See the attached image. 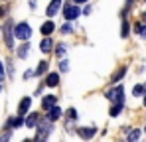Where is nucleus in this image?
<instances>
[{
  "instance_id": "obj_1",
  "label": "nucleus",
  "mask_w": 146,
  "mask_h": 142,
  "mask_svg": "<svg viewBox=\"0 0 146 142\" xmlns=\"http://www.w3.org/2000/svg\"><path fill=\"white\" fill-rule=\"evenodd\" d=\"M14 36H16L18 40H30V36H32V28H30L26 22L18 24V26L14 28Z\"/></svg>"
},
{
  "instance_id": "obj_2",
  "label": "nucleus",
  "mask_w": 146,
  "mask_h": 142,
  "mask_svg": "<svg viewBox=\"0 0 146 142\" xmlns=\"http://www.w3.org/2000/svg\"><path fill=\"white\" fill-rule=\"evenodd\" d=\"M77 16H81L79 6H75V4H65L63 6V18L65 20H75Z\"/></svg>"
},
{
  "instance_id": "obj_3",
  "label": "nucleus",
  "mask_w": 146,
  "mask_h": 142,
  "mask_svg": "<svg viewBox=\"0 0 146 142\" xmlns=\"http://www.w3.org/2000/svg\"><path fill=\"white\" fill-rule=\"evenodd\" d=\"M122 95H124V89H122V85H119V87L107 91V99L113 101V103H122V99H124Z\"/></svg>"
},
{
  "instance_id": "obj_4",
  "label": "nucleus",
  "mask_w": 146,
  "mask_h": 142,
  "mask_svg": "<svg viewBox=\"0 0 146 142\" xmlns=\"http://www.w3.org/2000/svg\"><path fill=\"white\" fill-rule=\"evenodd\" d=\"M36 128H38V138H46L49 132L53 130V126L49 124V118L48 122H42V124H36Z\"/></svg>"
},
{
  "instance_id": "obj_5",
  "label": "nucleus",
  "mask_w": 146,
  "mask_h": 142,
  "mask_svg": "<svg viewBox=\"0 0 146 142\" xmlns=\"http://www.w3.org/2000/svg\"><path fill=\"white\" fill-rule=\"evenodd\" d=\"M59 8H61V0H51V2H49V6H48V10H46V14L51 18V16H55V14H57V10H59Z\"/></svg>"
},
{
  "instance_id": "obj_6",
  "label": "nucleus",
  "mask_w": 146,
  "mask_h": 142,
  "mask_svg": "<svg viewBox=\"0 0 146 142\" xmlns=\"http://www.w3.org/2000/svg\"><path fill=\"white\" fill-rule=\"evenodd\" d=\"M30 105H32V99H30V97H24V99L20 101V105H18V115H26L28 109H30Z\"/></svg>"
},
{
  "instance_id": "obj_7",
  "label": "nucleus",
  "mask_w": 146,
  "mask_h": 142,
  "mask_svg": "<svg viewBox=\"0 0 146 142\" xmlns=\"http://www.w3.org/2000/svg\"><path fill=\"white\" fill-rule=\"evenodd\" d=\"M59 117H61V109L55 107V105H51L49 111H48V118H49V120H57Z\"/></svg>"
},
{
  "instance_id": "obj_8",
  "label": "nucleus",
  "mask_w": 146,
  "mask_h": 142,
  "mask_svg": "<svg viewBox=\"0 0 146 142\" xmlns=\"http://www.w3.org/2000/svg\"><path fill=\"white\" fill-rule=\"evenodd\" d=\"M40 49H42L44 53H49V51L53 49V42H51V38H48V36H46V38H44V42L40 44Z\"/></svg>"
},
{
  "instance_id": "obj_9",
  "label": "nucleus",
  "mask_w": 146,
  "mask_h": 142,
  "mask_svg": "<svg viewBox=\"0 0 146 142\" xmlns=\"http://www.w3.org/2000/svg\"><path fill=\"white\" fill-rule=\"evenodd\" d=\"M57 83H59V75L57 73H49L48 77H46V85L48 87H55Z\"/></svg>"
},
{
  "instance_id": "obj_10",
  "label": "nucleus",
  "mask_w": 146,
  "mask_h": 142,
  "mask_svg": "<svg viewBox=\"0 0 146 142\" xmlns=\"http://www.w3.org/2000/svg\"><path fill=\"white\" fill-rule=\"evenodd\" d=\"M53 30H55V24L51 22V20H48V22L42 26V34H44V36H49V34H51Z\"/></svg>"
},
{
  "instance_id": "obj_11",
  "label": "nucleus",
  "mask_w": 146,
  "mask_h": 142,
  "mask_svg": "<svg viewBox=\"0 0 146 142\" xmlns=\"http://www.w3.org/2000/svg\"><path fill=\"white\" fill-rule=\"evenodd\" d=\"M95 132H97V128H95V126H91V128H79V134H81L83 138H91Z\"/></svg>"
},
{
  "instance_id": "obj_12",
  "label": "nucleus",
  "mask_w": 146,
  "mask_h": 142,
  "mask_svg": "<svg viewBox=\"0 0 146 142\" xmlns=\"http://www.w3.org/2000/svg\"><path fill=\"white\" fill-rule=\"evenodd\" d=\"M22 124H24V118H22V115L8 120V126H10V128H18V126H22Z\"/></svg>"
},
{
  "instance_id": "obj_13",
  "label": "nucleus",
  "mask_w": 146,
  "mask_h": 142,
  "mask_svg": "<svg viewBox=\"0 0 146 142\" xmlns=\"http://www.w3.org/2000/svg\"><path fill=\"white\" fill-rule=\"evenodd\" d=\"M24 124L28 128H36V124H38V115H30V117L24 120Z\"/></svg>"
},
{
  "instance_id": "obj_14",
  "label": "nucleus",
  "mask_w": 146,
  "mask_h": 142,
  "mask_svg": "<svg viewBox=\"0 0 146 142\" xmlns=\"http://www.w3.org/2000/svg\"><path fill=\"white\" fill-rule=\"evenodd\" d=\"M124 73H126V67H121V69H119L115 75H113V77H111V81H113V83H119L122 77H124Z\"/></svg>"
},
{
  "instance_id": "obj_15",
  "label": "nucleus",
  "mask_w": 146,
  "mask_h": 142,
  "mask_svg": "<svg viewBox=\"0 0 146 142\" xmlns=\"http://www.w3.org/2000/svg\"><path fill=\"white\" fill-rule=\"evenodd\" d=\"M6 44H8V47H14V42H12V26L10 24L6 26Z\"/></svg>"
},
{
  "instance_id": "obj_16",
  "label": "nucleus",
  "mask_w": 146,
  "mask_h": 142,
  "mask_svg": "<svg viewBox=\"0 0 146 142\" xmlns=\"http://www.w3.org/2000/svg\"><path fill=\"white\" fill-rule=\"evenodd\" d=\"M121 111H122V103H115V105L111 107V111H109V113H111V117H119V113H121Z\"/></svg>"
},
{
  "instance_id": "obj_17",
  "label": "nucleus",
  "mask_w": 146,
  "mask_h": 142,
  "mask_svg": "<svg viewBox=\"0 0 146 142\" xmlns=\"http://www.w3.org/2000/svg\"><path fill=\"white\" fill-rule=\"evenodd\" d=\"M46 71H48V61H42V63H40V67L34 71V73H36V75H44Z\"/></svg>"
},
{
  "instance_id": "obj_18",
  "label": "nucleus",
  "mask_w": 146,
  "mask_h": 142,
  "mask_svg": "<svg viewBox=\"0 0 146 142\" xmlns=\"http://www.w3.org/2000/svg\"><path fill=\"white\" fill-rule=\"evenodd\" d=\"M51 105H55V97H46L44 99V109H49Z\"/></svg>"
},
{
  "instance_id": "obj_19",
  "label": "nucleus",
  "mask_w": 146,
  "mask_h": 142,
  "mask_svg": "<svg viewBox=\"0 0 146 142\" xmlns=\"http://www.w3.org/2000/svg\"><path fill=\"white\" fill-rule=\"evenodd\" d=\"M65 51H67V46H65V44H61V46H57V49H55V53H57L59 57H63V55H65Z\"/></svg>"
},
{
  "instance_id": "obj_20",
  "label": "nucleus",
  "mask_w": 146,
  "mask_h": 142,
  "mask_svg": "<svg viewBox=\"0 0 146 142\" xmlns=\"http://www.w3.org/2000/svg\"><path fill=\"white\" fill-rule=\"evenodd\" d=\"M136 32H138L142 38H146V24H136Z\"/></svg>"
},
{
  "instance_id": "obj_21",
  "label": "nucleus",
  "mask_w": 146,
  "mask_h": 142,
  "mask_svg": "<svg viewBox=\"0 0 146 142\" xmlns=\"http://www.w3.org/2000/svg\"><path fill=\"white\" fill-rule=\"evenodd\" d=\"M142 93H144V87H142V85H136V87L132 89V95H134V97H140Z\"/></svg>"
},
{
  "instance_id": "obj_22",
  "label": "nucleus",
  "mask_w": 146,
  "mask_h": 142,
  "mask_svg": "<svg viewBox=\"0 0 146 142\" xmlns=\"http://www.w3.org/2000/svg\"><path fill=\"white\" fill-rule=\"evenodd\" d=\"M138 138H140V130H132L128 134V140H138Z\"/></svg>"
},
{
  "instance_id": "obj_23",
  "label": "nucleus",
  "mask_w": 146,
  "mask_h": 142,
  "mask_svg": "<svg viewBox=\"0 0 146 142\" xmlns=\"http://www.w3.org/2000/svg\"><path fill=\"white\" fill-rule=\"evenodd\" d=\"M71 32H73L71 24H63V26H61V34H71Z\"/></svg>"
},
{
  "instance_id": "obj_24",
  "label": "nucleus",
  "mask_w": 146,
  "mask_h": 142,
  "mask_svg": "<svg viewBox=\"0 0 146 142\" xmlns=\"http://www.w3.org/2000/svg\"><path fill=\"white\" fill-rule=\"evenodd\" d=\"M28 47H30L28 44L20 47V51H18V57H26V55H28Z\"/></svg>"
},
{
  "instance_id": "obj_25",
  "label": "nucleus",
  "mask_w": 146,
  "mask_h": 142,
  "mask_svg": "<svg viewBox=\"0 0 146 142\" xmlns=\"http://www.w3.org/2000/svg\"><path fill=\"white\" fill-rule=\"evenodd\" d=\"M59 69L67 71V69H69V61H67V59H61V61H59Z\"/></svg>"
},
{
  "instance_id": "obj_26",
  "label": "nucleus",
  "mask_w": 146,
  "mask_h": 142,
  "mask_svg": "<svg viewBox=\"0 0 146 142\" xmlns=\"http://www.w3.org/2000/svg\"><path fill=\"white\" fill-rule=\"evenodd\" d=\"M121 36H122V38H126V36H128V24H126V22H122V32H121Z\"/></svg>"
},
{
  "instance_id": "obj_27",
  "label": "nucleus",
  "mask_w": 146,
  "mask_h": 142,
  "mask_svg": "<svg viewBox=\"0 0 146 142\" xmlns=\"http://www.w3.org/2000/svg\"><path fill=\"white\" fill-rule=\"evenodd\" d=\"M2 79H4V65L0 63V81H2Z\"/></svg>"
},
{
  "instance_id": "obj_28",
  "label": "nucleus",
  "mask_w": 146,
  "mask_h": 142,
  "mask_svg": "<svg viewBox=\"0 0 146 142\" xmlns=\"http://www.w3.org/2000/svg\"><path fill=\"white\" fill-rule=\"evenodd\" d=\"M73 2H75V4H85L87 0H73Z\"/></svg>"
},
{
  "instance_id": "obj_29",
  "label": "nucleus",
  "mask_w": 146,
  "mask_h": 142,
  "mask_svg": "<svg viewBox=\"0 0 146 142\" xmlns=\"http://www.w3.org/2000/svg\"><path fill=\"white\" fill-rule=\"evenodd\" d=\"M142 16H144V24H146V14H142Z\"/></svg>"
},
{
  "instance_id": "obj_30",
  "label": "nucleus",
  "mask_w": 146,
  "mask_h": 142,
  "mask_svg": "<svg viewBox=\"0 0 146 142\" xmlns=\"http://www.w3.org/2000/svg\"><path fill=\"white\" fill-rule=\"evenodd\" d=\"M144 107H146V95H144Z\"/></svg>"
}]
</instances>
